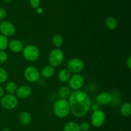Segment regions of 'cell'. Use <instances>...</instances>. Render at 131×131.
<instances>
[{
  "instance_id": "7402d4cb",
  "label": "cell",
  "mask_w": 131,
  "mask_h": 131,
  "mask_svg": "<svg viewBox=\"0 0 131 131\" xmlns=\"http://www.w3.org/2000/svg\"><path fill=\"white\" fill-rule=\"evenodd\" d=\"M17 87H18L17 86L16 83H15L13 81H10V82L6 83L5 89H6V91L8 94H14L16 91Z\"/></svg>"
},
{
  "instance_id": "e0dca14e",
  "label": "cell",
  "mask_w": 131,
  "mask_h": 131,
  "mask_svg": "<svg viewBox=\"0 0 131 131\" xmlns=\"http://www.w3.org/2000/svg\"><path fill=\"white\" fill-rule=\"evenodd\" d=\"M105 24L106 27L110 30H115L117 28L118 23L116 18L113 17H107L105 20Z\"/></svg>"
},
{
  "instance_id": "44dd1931",
  "label": "cell",
  "mask_w": 131,
  "mask_h": 131,
  "mask_svg": "<svg viewBox=\"0 0 131 131\" xmlns=\"http://www.w3.org/2000/svg\"><path fill=\"white\" fill-rule=\"evenodd\" d=\"M52 43L55 47L60 48L63 43V37L60 33L54 34L52 37Z\"/></svg>"
},
{
  "instance_id": "f1b7e54d",
  "label": "cell",
  "mask_w": 131,
  "mask_h": 131,
  "mask_svg": "<svg viewBox=\"0 0 131 131\" xmlns=\"http://www.w3.org/2000/svg\"><path fill=\"white\" fill-rule=\"evenodd\" d=\"M127 65L129 69H131V56L129 55L127 59Z\"/></svg>"
},
{
  "instance_id": "7c38bea8",
  "label": "cell",
  "mask_w": 131,
  "mask_h": 131,
  "mask_svg": "<svg viewBox=\"0 0 131 131\" xmlns=\"http://www.w3.org/2000/svg\"><path fill=\"white\" fill-rule=\"evenodd\" d=\"M96 101L101 105H109L113 101V96L110 92H100L96 96Z\"/></svg>"
},
{
  "instance_id": "d6986e66",
  "label": "cell",
  "mask_w": 131,
  "mask_h": 131,
  "mask_svg": "<svg viewBox=\"0 0 131 131\" xmlns=\"http://www.w3.org/2000/svg\"><path fill=\"white\" fill-rule=\"evenodd\" d=\"M120 113L124 117H129L131 115V104L129 102H125L120 107Z\"/></svg>"
},
{
  "instance_id": "ba28073f",
  "label": "cell",
  "mask_w": 131,
  "mask_h": 131,
  "mask_svg": "<svg viewBox=\"0 0 131 131\" xmlns=\"http://www.w3.org/2000/svg\"><path fill=\"white\" fill-rule=\"evenodd\" d=\"M106 114L103 110L101 109H97V110H94L91 116V123L92 125L95 127H101L104 124L106 121Z\"/></svg>"
},
{
  "instance_id": "9c48e42d",
  "label": "cell",
  "mask_w": 131,
  "mask_h": 131,
  "mask_svg": "<svg viewBox=\"0 0 131 131\" xmlns=\"http://www.w3.org/2000/svg\"><path fill=\"white\" fill-rule=\"evenodd\" d=\"M69 88L73 91H78L83 87L84 83V78L79 73L71 75L68 81Z\"/></svg>"
},
{
  "instance_id": "52a82bcc",
  "label": "cell",
  "mask_w": 131,
  "mask_h": 131,
  "mask_svg": "<svg viewBox=\"0 0 131 131\" xmlns=\"http://www.w3.org/2000/svg\"><path fill=\"white\" fill-rule=\"evenodd\" d=\"M67 69L74 74L81 73L84 68V62L79 58H72L69 60L67 64Z\"/></svg>"
},
{
  "instance_id": "277c9868",
  "label": "cell",
  "mask_w": 131,
  "mask_h": 131,
  "mask_svg": "<svg viewBox=\"0 0 131 131\" xmlns=\"http://www.w3.org/2000/svg\"><path fill=\"white\" fill-rule=\"evenodd\" d=\"M19 104L18 98L14 94H7L1 98V105L5 109L12 110L15 109Z\"/></svg>"
},
{
  "instance_id": "2e32d148",
  "label": "cell",
  "mask_w": 131,
  "mask_h": 131,
  "mask_svg": "<svg viewBox=\"0 0 131 131\" xmlns=\"http://www.w3.org/2000/svg\"><path fill=\"white\" fill-rule=\"evenodd\" d=\"M70 77H71L70 72L65 68L61 69L58 73V78L59 80L62 83L67 82L70 79Z\"/></svg>"
},
{
  "instance_id": "7a4b0ae2",
  "label": "cell",
  "mask_w": 131,
  "mask_h": 131,
  "mask_svg": "<svg viewBox=\"0 0 131 131\" xmlns=\"http://www.w3.org/2000/svg\"><path fill=\"white\" fill-rule=\"evenodd\" d=\"M53 111L56 116L59 118H65L70 114V105L68 100L59 98L54 102Z\"/></svg>"
},
{
  "instance_id": "9a60e30c",
  "label": "cell",
  "mask_w": 131,
  "mask_h": 131,
  "mask_svg": "<svg viewBox=\"0 0 131 131\" xmlns=\"http://www.w3.org/2000/svg\"><path fill=\"white\" fill-rule=\"evenodd\" d=\"M32 116L30 113L28 111H23L19 116V121L23 125H28L31 123Z\"/></svg>"
},
{
  "instance_id": "603a6c76",
  "label": "cell",
  "mask_w": 131,
  "mask_h": 131,
  "mask_svg": "<svg viewBox=\"0 0 131 131\" xmlns=\"http://www.w3.org/2000/svg\"><path fill=\"white\" fill-rule=\"evenodd\" d=\"M9 41L6 36L0 35V51H4L8 47Z\"/></svg>"
},
{
  "instance_id": "8992f818",
  "label": "cell",
  "mask_w": 131,
  "mask_h": 131,
  "mask_svg": "<svg viewBox=\"0 0 131 131\" xmlns=\"http://www.w3.org/2000/svg\"><path fill=\"white\" fill-rule=\"evenodd\" d=\"M24 76L25 79L31 83L39 81L41 77L39 70L33 66H29L26 68L24 71Z\"/></svg>"
},
{
  "instance_id": "5b68a950",
  "label": "cell",
  "mask_w": 131,
  "mask_h": 131,
  "mask_svg": "<svg viewBox=\"0 0 131 131\" xmlns=\"http://www.w3.org/2000/svg\"><path fill=\"white\" fill-rule=\"evenodd\" d=\"M23 57L29 62L36 61L40 57V50L38 47L34 45H28L23 50Z\"/></svg>"
},
{
  "instance_id": "5bb4252c",
  "label": "cell",
  "mask_w": 131,
  "mask_h": 131,
  "mask_svg": "<svg viewBox=\"0 0 131 131\" xmlns=\"http://www.w3.org/2000/svg\"><path fill=\"white\" fill-rule=\"evenodd\" d=\"M55 74V68L51 65H47L43 67L40 71V75L45 78H50Z\"/></svg>"
},
{
  "instance_id": "ac0fdd59",
  "label": "cell",
  "mask_w": 131,
  "mask_h": 131,
  "mask_svg": "<svg viewBox=\"0 0 131 131\" xmlns=\"http://www.w3.org/2000/svg\"><path fill=\"white\" fill-rule=\"evenodd\" d=\"M63 131H81L79 124L75 121H70L65 125Z\"/></svg>"
},
{
  "instance_id": "4fadbf2b",
  "label": "cell",
  "mask_w": 131,
  "mask_h": 131,
  "mask_svg": "<svg viewBox=\"0 0 131 131\" xmlns=\"http://www.w3.org/2000/svg\"><path fill=\"white\" fill-rule=\"evenodd\" d=\"M8 47L14 53H20L24 49L23 42L19 39H13L9 42Z\"/></svg>"
},
{
  "instance_id": "484cf974",
  "label": "cell",
  "mask_w": 131,
  "mask_h": 131,
  "mask_svg": "<svg viewBox=\"0 0 131 131\" xmlns=\"http://www.w3.org/2000/svg\"><path fill=\"white\" fill-rule=\"evenodd\" d=\"M8 60V55L5 51H0V63H5Z\"/></svg>"
},
{
  "instance_id": "1f68e13d",
  "label": "cell",
  "mask_w": 131,
  "mask_h": 131,
  "mask_svg": "<svg viewBox=\"0 0 131 131\" xmlns=\"http://www.w3.org/2000/svg\"><path fill=\"white\" fill-rule=\"evenodd\" d=\"M2 131H12V130L10 129H9V128H4Z\"/></svg>"
},
{
  "instance_id": "4dcf8cb0",
  "label": "cell",
  "mask_w": 131,
  "mask_h": 131,
  "mask_svg": "<svg viewBox=\"0 0 131 131\" xmlns=\"http://www.w3.org/2000/svg\"><path fill=\"white\" fill-rule=\"evenodd\" d=\"M3 94H4V91H3V89L1 86H0V99L2 98V96H3Z\"/></svg>"
},
{
  "instance_id": "30bf717a",
  "label": "cell",
  "mask_w": 131,
  "mask_h": 131,
  "mask_svg": "<svg viewBox=\"0 0 131 131\" xmlns=\"http://www.w3.org/2000/svg\"><path fill=\"white\" fill-rule=\"evenodd\" d=\"M15 32V27L13 23L8 21H3L0 23V33L1 35L9 37L14 35Z\"/></svg>"
},
{
  "instance_id": "3957f363",
  "label": "cell",
  "mask_w": 131,
  "mask_h": 131,
  "mask_svg": "<svg viewBox=\"0 0 131 131\" xmlns=\"http://www.w3.org/2000/svg\"><path fill=\"white\" fill-rule=\"evenodd\" d=\"M64 60V53L60 48H56L52 50L50 52L49 56V65L54 68H57L61 65Z\"/></svg>"
},
{
  "instance_id": "83f0119b",
  "label": "cell",
  "mask_w": 131,
  "mask_h": 131,
  "mask_svg": "<svg viewBox=\"0 0 131 131\" xmlns=\"http://www.w3.org/2000/svg\"><path fill=\"white\" fill-rule=\"evenodd\" d=\"M7 16V12L3 8H0V21H3Z\"/></svg>"
},
{
  "instance_id": "d6a6232c",
  "label": "cell",
  "mask_w": 131,
  "mask_h": 131,
  "mask_svg": "<svg viewBox=\"0 0 131 131\" xmlns=\"http://www.w3.org/2000/svg\"><path fill=\"white\" fill-rule=\"evenodd\" d=\"M3 1L6 3H10V2H11L12 0H3Z\"/></svg>"
},
{
  "instance_id": "f546056e",
  "label": "cell",
  "mask_w": 131,
  "mask_h": 131,
  "mask_svg": "<svg viewBox=\"0 0 131 131\" xmlns=\"http://www.w3.org/2000/svg\"><path fill=\"white\" fill-rule=\"evenodd\" d=\"M36 10H37V14H42V13H43V9H42V8L40 7V6H38L37 8H36Z\"/></svg>"
},
{
  "instance_id": "ffe728a7",
  "label": "cell",
  "mask_w": 131,
  "mask_h": 131,
  "mask_svg": "<svg viewBox=\"0 0 131 131\" xmlns=\"http://www.w3.org/2000/svg\"><path fill=\"white\" fill-rule=\"evenodd\" d=\"M71 92V89L69 87H67V86H63L59 90L58 95L60 98L68 100L69 96H70Z\"/></svg>"
},
{
  "instance_id": "6da1fadb",
  "label": "cell",
  "mask_w": 131,
  "mask_h": 131,
  "mask_svg": "<svg viewBox=\"0 0 131 131\" xmlns=\"http://www.w3.org/2000/svg\"><path fill=\"white\" fill-rule=\"evenodd\" d=\"M70 112L77 118L84 117L89 113L92 101L89 95L84 91L78 90L71 92L69 99Z\"/></svg>"
},
{
  "instance_id": "cb8c5ba5",
  "label": "cell",
  "mask_w": 131,
  "mask_h": 131,
  "mask_svg": "<svg viewBox=\"0 0 131 131\" xmlns=\"http://www.w3.org/2000/svg\"><path fill=\"white\" fill-rule=\"evenodd\" d=\"M8 74L6 69L3 68H0V83H3L6 82L8 80Z\"/></svg>"
},
{
  "instance_id": "4316f807",
  "label": "cell",
  "mask_w": 131,
  "mask_h": 131,
  "mask_svg": "<svg viewBox=\"0 0 131 131\" xmlns=\"http://www.w3.org/2000/svg\"><path fill=\"white\" fill-rule=\"evenodd\" d=\"M29 4L33 8L36 9L40 6V0H29Z\"/></svg>"
},
{
  "instance_id": "d4e9b609",
  "label": "cell",
  "mask_w": 131,
  "mask_h": 131,
  "mask_svg": "<svg viewBox=\"0 0 131 131\" xmlns=\"http://www.w3.org/2000/svg\"><path fill=\"white\" fill-rule=\"evenodd\" d=\"M81 131H88L90 128V125L87 121H83L79 124Z\"/></svg>"
},
{
  "instance_id": "8fae6325",
  "label": "cell",
  "mask_w": 131,
  "mask_h": 131,
  "mask_svg": "<svg viewBox=\"0 0 131 131\" xmlns=\"http://www.w3.org/2000/svg\"><path fill=\"white\" fill-rule=\"evenodd\" d=\"M32 92L31 88L28 85H22L17 87L15 91V96L20 99H26L29 97Z\"/></svg>"
}]
</instances>
